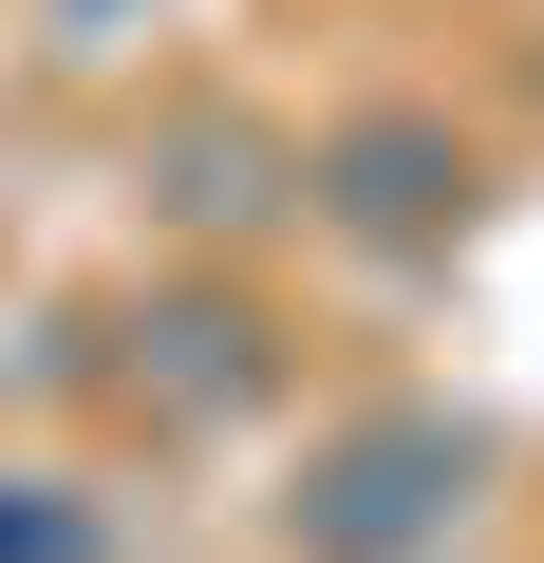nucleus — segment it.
Wrapping results in <instances>:
<instances>
[{"instance_id": "f257e3e1", "label": "nucleus", "mask_w": 544, "mask_h": 563, "mask_svg": "<svg viewBox=\"0 0 544 563\" xmlns=\"http://www.w3.org/2000/svg\"><path fill=\"white\" fill-rule=\"evenodd\" d=\"M451 488H469V451H451V432H357V451H338V488H320L301 526H320L338 563H413V544L451 526Z\"/></svg>"}, {"instance_id": "f03ea898", "label": "nucleus", "mask_w": 544, "mask_h": 563, "mask_svg": "<svg viewBox=\"0 0 544 563\" xmlns=\"http://www.w3.org/2000/svg\"><path fill=\"white\" fill-rule=\"evenodd\" d=\"M432 169H451L432 132H357V151H338V207H357V225H432V207H451Z\"/></svg>"}]
</instances>
